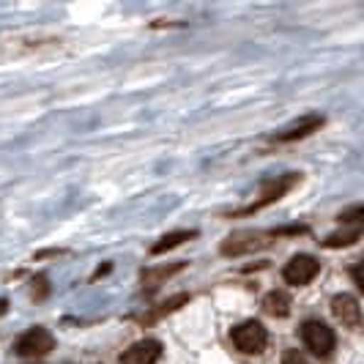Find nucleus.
<instances>
[{
	"label": "nucleus",
	"instance_id": "obj_3",
	"mask_svg": "<svg viewBox=\"0 0 364 364\" xmlns=\"http://www.w3.org/2000/svg\"><path fill=\"white\" fill-rule=\"evenodd\" d=\"M230 340H233V346H236L241 353H247V356L263 353L266 346H269V334H266V328L260 326L257 321L238 323V326L230 331Z\"/></svg>",
	"mask_w": 364,
	"mask_h": 364
},
{
	"label": "nucleus",
	"instance_id": "obj_13",
	"mask_svg": "<svg viewBox=\"0 0 364 364\" xmlns=\"http://www.w3.org/2000/svg\"><path fill=\"white\" fill-rule=\"evenodd\" d=\"M178 269H183V263H178V266H164V269H156V272H148L146 277H143V282H146V288H156L162 279H167L170 274H176Z\"/></svg>",
	"mask_w": 364,
	"mask_h": 364
},
{
	"label": "nucleus",
	"instance_id": "obj_5",
	"mask_svg": "<svg viewBox=\"0 0 364 364\" xmlns=\"http://www.w3.org/2000/svg\"><path fill=\"white\" fill-rule=\"evenodd\" d=\"M55 348V340H53V334L47 331V328H28L22 337L17 340V346H14V350H17L19 356H47L50 350Z\"/></svg>",
	"mask_w": 364,
	"mask_h": 364
},
{
	"label": "nucleus",
	"instance_id": "obj_16",
	"mask_svg": "<svg viewBox=\"0 0 364 364\" xmlns=\"http://www.w3.org/2000/svg\"><path fill=\"white\" fill-rule=\"evenodd\" d=\"M343 222H364V203L362 205H353V208H348L346 214H340Z\"/></svg>",
	"mask_w": 364,
	"mask_h": 364
},
{
	"label": "nucleus",
	"instance_id": "obj_9",
	"mask_svg": "<svg viewBox=\"0 0 364 364\" xmlns=\"http://www.w3.org/2000/svg\"><path fill=\"white\" fill-rule=\"evenodd\" d=\"M159 356H162V346L156 340H140L129 350H124L121 364H156Z\"/></svg>",
	"mask_w": 364,
	"mask_h": 364
},
{
	"label": "nucleus",
	"instance_id": "obj_6",
	"mask_svg": "<svg viewBox=\"0 0 364 364\" xmlns=\"http://www.w3.org/2000/svg\"><path fill=\"white\" fill-rule=\"evenodd\" d=\"M318 272H321V263H318L312 255H296L288 260V266H285L282 277H285L288 285L301 288V285H310L312 279L318 277Z\"/></svg>",
	"mask_w": 364,
	"mask_h": 364
},
{
	"label": "nucleus",
	"instance_id": "obj_8",
	"mask_svg": "<svg viewBox=\"0 0 364 364\" xmlns=\"http://www.w3.org/2000/svg\"><path fill=\"white\" fill-rule=\"evenodd\" d=\"M63 41L53 36H31V38H17V41H3L0 44V53H9L11 55H25V53H44L50 47H60Z\"/></svg>",
	"mask_w": 364,
	"mask_h": 364
},
{
	"label": "nucleus",
	"instance_id": "obj_17",
	"mask_svg": "<svg viewBox=\"0 0 364 364\" xmlns=\"http://www.w3.org/2000/svg\"><path fill=\"white\" fill-rule=\"evenodd\" d=\"M282 364H310V362L304 359L301 350H285V353H282Z\"/></svg>",
	"mask_w": 364,
	"mask_h": 364
},
{
	"label": "nucleus",
	"instance_id": "obj_7",
	"mask_svg": "<svg viewBox=\"0 0 364 364\" xmlns=\"http://www.w3.org/2000/svg\"><path fill=\"white\" fill-rule=\"evenodd\" d=\"M331 312H334V318L348 328H356L362 326V307H359V301L353 299V296H348V293H340V296H334L331 299Z\"/></svg>",
	"mask_w": 364,
	"mask_h": 364
},
{
	"label": "nucleus",
	"instance_id": "obj_12",
	"mask_svg": "<svg viewBox=\"0 0 364 364\" xmlns=\"http://www.w3.org/2000/svg\"><path fill=\"white\" fill-rule=\"evenodd\" d=\"M195 236H198L195 230H176V233H167V236L159 238V244L151 247V252H154V255H162V252L173 250V247H181L183 241H189V238H195Z\"/></svg>",
	"mask_w": 364,
	"mask_h": 364
},
{
	"label": "nucleus",
	"instance_id": "obj_18",
	"mask_svg": "<svg viewBox=\"0 0 364 364\" xmlns=\"http://www.w3.org/2000/svg\"><path fill=\"white\" fill-rule=\"evenodd\" d=\"M353 279H356V285H359V291L364 293V260L353 269Z\"/></svg>",
	"mask_w": 364,
	"mask_h": 364
},
{
	"label": "nucleus",
	"instance_id": "obj_11",
	"mask_svg": "<svg viewBox=\"0 0 364 364\" xmlns=\"http://www.w3.org/2000/svg\"><path fill=\"white\" fill-rule=\"evenodd\" d=\"M263 310L269 312L272 318H285L291 312V296L282 291H272L263 296Z\"/></svg>",
	"mask_w": 364,
	"mask_h": 364
},
{
	"label": "nucleus",
	"instance_id": "obj_1",
	"mask_svg": "<svg viewBox=\"0 0 364 364\" xmlns=\"http://www.w3.org/2000/svg\"><path fill=\"white\" fill-rule=\"evenodd\" d=\"M301 340L318 359H328L334 353V346H337L334 331L321 321H304L301 323Z\"/></svg>",
	"mask_w": 364,
	"mask_h": 364
},
{
	"label": "nucleus",
	"instance_id": "obj_19",
	"mask_svg": "<svg viewBox=\"0 0 364 364\" xmlns=\"http://www.w3.org/2000/svg\"><path fill=\"white\" fill-rule=\"evenodd\" d=\"M6 307H9V304H6V299H0V315L6 312Z\"/></svg>",
	"mask_w": 364,
	"mask_h": 364
},
{
	"label": "nucleus",
	"instance_id": "obj_10",
	"mask_svg": "<svg viewBox=\"0 0 364 364\" xmlns=\"http://www.w3.org/2000/svg\"><path fill=\"white\" fill-rule=\"evenodd\" d=\"M323 127V118L321 115H307V118H301L299 124H293V127H288L285 132H279L277 134V140L279 143H293V140H301V137H307V134H312L315 129Z\"/></svg>",
	"mask_w": 364,
	"mask_h": 364
},
{
	"label": "nucleus",
	"instance_id": "obj_2",
	"mask_svg": "<svg viewBox=\"0 0 364 364\" xmlns=\"http://www.w3.org/2000/svg\"><path fill=\"white\" fill-rule=\"evenodd\" d=\"M301 181V176L299 173H288V176H277V178H272V181H266L263 186H260V192H257V198L252 205H247L241 214H255L257 208H266V205H272V203H277L279 198H285L288 192H291L296 183Z\"/></svg>",
	"mask_w": 364,
	"mask_h": 364
},
{
	"label": "nucleus",
	"instance_id": "obj_14",
	"mask_svg": "<svg viewBox=\"0 0 364 364\" xmlns=\"http://www.w3.org/2000/svg\"><path fill=\"white\" fill-rule=\"evenodd\" d=\"M359 238V230H340V233H334V236H328L323 241V247H348V244H353Z\"/></svg>",
	"mask_w": 364,
	"mask_h": 364
},
{
	"label": "nucleus",
	"instance_id": "obj_15",
	"mask_svg": "<svg viewBox=\"0 0 364 364\" xmlns=\"http://www.w3.org/2000/svg\"><path fill=\"white\" fill-rule=\"evenodd\" d=\"M186 299H189V296H176V299H170V301H164L162 307H159V310L156 312H148V318L146 321H156V318H162V315H167V312H173V310H178V307H181V304H186Z\"/></svg>",
	"mask_w": 364,
	"mask_h": 364
},
{
	"label": "nucleus",
	"instance_id": "obj_4",
	"mask_svg": "<svg viewBox=\"0 0 364 364\" xmlns=\"http://www.w3.org/2000/svg\"><path fill=\"white\" fill-rule=\"evenodd\" d=\"M272 244V236L269 233H260V230H238L233 236H228L222 241V255L228 257H238V255H250V252H257L263 247Z\"/></svg>",
	"mask_w": 364,
	"mask_h": 364
}]
</instances>
